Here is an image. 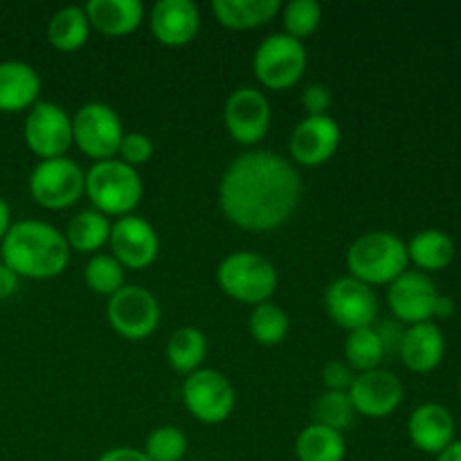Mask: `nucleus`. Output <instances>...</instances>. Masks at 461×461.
Instances as JSON below:
<instances>
[{
	"label": "nucleus",
	"instance_id": "nucleus-1",
	"mask_svg": "<svg viewBox=\"0 0 461 461\" xmlns=\"http://www.w3.org/2000/svg\"><path fill=\"white\" fill-rule=\"evenodd\" d=\"M300 196V174L273 151H246L234 158L219 187L225 219L248 232L277 230L295 214Z\"/></svg>",
	"mask_w": 461,
	"mask_h": 461
},
{
	"label": "nucleus",
	"instance_id": "nucleus-2",
	"mask_svg": "<svg viewBox=\"0 0 461 461\" xmlns=\"http://www.w3.org/2000/svg\"><path fill=\"white\" fill-rule=\"evenodd\" d=\"M3 264L18 277L52 279L70 264V246L63 232L45 221H16L0 241Z\"/></svg>",
	"mask_w": 461,
	"mask_h": 461
},
{
	"label": "nucleus",
	"instance_id": "nucleus-3",
	"mask_svg": "<svg viewBox=\"0 0 461 461\" xmlns=\"http://www.w3.org/2000/svg\"><path fill=\"white\" fill-rule=\"evenodd\" d=\"M408 243L394 232H365L347 250L349 277L367 286H390L408 270Z\"/></svg>",
	"mask_w": 461,
	"mask_h": 461
},
{
	"label": "nucleus",
	"instance_id": "nucleus-4",
	"mask_svg": "<svg viewBox=\"0 0 461 461\" xmlns=\"http://www.w3.org/2000/svg\"><path fill=\"white\" fill-rule=\"evenodd\" d=\"M144 194L142 178L138 169L124 165L117 158L95 162L86 171V196L93 203V210L104 216H129L140 205Z\"/></svg>",
	"mask_w": 461,
	"mask_h": 461
},
{
	"label": "nucleus",
	"instance_id": "nucleus-5",
	"mask_svg": "<svg viewBox=\"0 0 461 461\" xmlns=\"http://www.w3.org/2000/svg\"><path fill=\"white\" fill-rule=\"evenodd\" d=\"M221 291L243 304L259 306L270 302L277 288V270L259 252L239 250L225 257L216 270Z\"/></svg>",
	"mask_w": 461,
	"mask_h": 461
},
{
	"label": "nucleus",
	"instance_id": "nucleus-6",
	"mask_svg": "<svg viewBox=\"0 0 461 461\" xmlns=\"http://www.w3.org/2000/svg\"><path fill=\"white\" fill-rule=\"evenodd\" d=\"M124 129L122 120L108 104H84L72 117V144L93 160H111L120 151Z\"/></svg>",
	"mask_w": 461,
	"mask_h": 461
},
{
	"label": "nucleus",
	"instance_id": "nucleus-7",
	"mask_svg": "<svg viewBox=\"0 0 461 461\" xmlns=\"http://www.w3.org/2000/svg\"><path fill=\"white\" fill-rule=\"evenodd\" d=\"M306 48L288 34H270L255 52V77L268 90L293 88L306 70Z\"/></svg>",
	"mask_w": 461,
	"mask_h": 461
},
{
	"label": "nucleus",
	"instance_id": "nucleus-8",
	"mask_svg": "<svg viewBox=\"0 0 461 461\" xmlns=\"http://www.w3.org/2000/svg\"><path fill=\"white\" fill-rule=\"evenodd\" d=\"M86 192V174L70 158L41 160L30 174V194L45 210H66Z\"/></svg>",
	"mask_w": 461,
	"mask_h": 461
},
{
	"label": "nucleus",
	"instance_id": "nucleus-9",
	"mask_svg": "<svg viewBox=\"0 0 461 461\" xmlns=\"http://www.w3.org/2000/svg\"><path fill=\"white\" fill-rule=\"evenodd\" d=\"M183 401L194 419L207 426L228 421L234 412V387L216 369H198L189 374L183 383Z\"/></svg>",
	"mask_w": 461,
	"mask_h": 461
},
{
	"label": "nucleus",
	"instance_id": "nucleus-10",
	"mask_svg": "<svg viewBox=\"0 0 461 461\" xmlns=\"http://www.w3.org/2000/svg\"><path fill=\"white\" fill-rule=\"evenodd\" d=\"M106 315L111 327L126 340H144L160 324V304L156 295L142 286H122L113 297H108Z\"/></svg>",
	"mask_w": 461,
	"mask_h": 461
},
{
	"label": "nucleus",
	"instance_id": "nucleus-11",
	"mask_svg": "<svg viewBox=\"0 0 461 461\" xmlns=\"http://www.w3.org/2000/svg\"><path fill=\"white\" fill-rule=\"evenodd\" d=\"M25 144L41 160L63 158L72 147V117L59 104L36 102L25 117Z\"/></svg>",
	"mask_w": 461,
	"mask_h": 461
},
{
	"label": "nucleus",
	"instance_id": "nucleus-12",
	"mask_svg": "<svg viewBox=\"0 0 461 461\" xmlns=\"http://www.w3.org/2000/svg\"><path fill=\"white\" fill-rule=\"evenodd\" d=\"M324 304H327L329 318L347 331L374 327V320L378 315V297L374 288L349 275L329 284Z\"/></svg>",
	"mask_w": 461,
	"mask_h": 461
},
{
	"label": "nucleus",
	"instance_id": "nucleus-13",
	"mask_svg": "<svg viewBox=\"0 0 461 461\" xmlns=\"http://www.w3.org/2000/svg\"><path fill=\"white\" fill-rule=\"evenodd\" d=\"M439 291L430 275L421 270H405L387 286V304L401 324H421L435 320V304Z\"/></svg>",
	"mask_w": 461,
	"mask_h": 461
},
{
	"label": "nucleus",
	"instance_id": "nucleus-14",
	"mask_svg": "<svg viewBox=\"0 0 461 461\" xmlns=\"http://www.w3.org/2000/svg\"><path fill=\"white\" fill-rule=\"evenodd\" d=\"M270 102L257 88H237L223 108L225 131L243 147L261 142L270 129Z\"/></svg>",
	"mask_w": 461,
	"mask_h": 461
},
{
	"label": "nucleus",
	"instance_id": "nucleus-15",
	"mask_svg": "<svg viewBox=\"0 0 461 461\" xmlns=\"http://www.w3.org/2000/svg\"><path fill=\"white\" fill-rule=\"evenodd\" d=\"M349 399L356 414L367 419H385L403 403V383L387 369L356 374L349 387Z\"/></svg>",
	"mask_w": 461,
	"mask_h": 461
},
{
	"label": "nucleus",
	"instance_id": "nucleus-16",
	"mask_svg": "<svg viewBox=\"0 0 461 461\" xmlns=\"http://www.w3.org/2000/svg\"><path fill=\"white\" fill-rule=\"evenodd\" d=\"M111 250L113 257L129 270H144L158 259L160 239L153 225L142 216H122L111 228Z\"/></svg>",
	"mask_w": 461,
	"mask_h": 461
},
{
	"label": "nucleus",
	"instance_id": "nucleus-17",
	"mask_svg": "<svg viewBox=\"0 0 461 461\" xmlns=\"http://www.w3.org/2000/svg\"><path fill=\"white\" fill-rule=\"evenodd\" d=\"M340 147V126L331 115H309L291 135V156L302 167H320Z\"/></svg>",
	"mask_w": 461,
	"mask_h": 461
},
{
	"label": "nucleus",
	"instance_id": "nucleus-18",
	"mask_svg": "<svg viewBox=\"0 0 461 461\" xmlns=\"http://www.w3.org/2000/svg\"><path fill=\"white\" fill-rule=\"evenodd\" d=\"M149 27L162 45H187L201 30V12L192 0H160L151 7Z\"/></svg>",
	"mask_w": 461,
	"mask_h": 461
},
{
	"label": "nucleus",
	"instance_id": "nucleus-19",
	"mask_svg": "<svg viewBox=\"0 0 461 461\" xmlns=\"http://www.w3.org/2000/svg\"><path fill=\"white\" fill-rule=\"evenodd\" d=\"M455 417L446 405L423 403L410 414L408 435L414 448L426 455H441L455 441Z\"/></svg>",
	"mask_w": 461,
	"mask_h": 461
},
{
	"label": "nucleus",
	"instance_id": "nucleus-20",
	"mask_svg": "<svg viewBox=\"0 0 461 461\" xmlns=\"http://www.w3.org/2000/svg\"><path fill=\"white\" fill-rule=\"evenodd\" d=\"M446 354V338L439 324L421 322L405 327L399 356L414 374H430L441 365Z\"/></svg>",
	"mask_w": 461,
	"mask_h": 461
},
{
	"label": "nucleus",
	"instance_id": "nucleus-21",
	"mask_svg": "<svg viewBox=\"0 0 461 461\" xmlns=\"http://www.w3.org/2000/svg\"><path fill=\"white\" fill-rule=\"evenodd\" d=\"M41 77L25 61H0V113H21L34 106Z\"/></svg>",
	"mask_w": 461,
	"mask_h": 461
},
{
	"label": "nucleus",
	"instance_id": "nucleus-22",
	"mask_svg": "<svg viewBox=\"0 0 461 461\" xmlns=\"http://www.w3.org/2000/svg\"><path fill=\"white\" fill-rule=\"evenodd\" d=\"M90 27L104 36H126L144 21V5L140 0H90L86 5Z\"/></svg>",
	"mask_w": 461,
	"mask_h": 461
},
{
	"label": "nucleus",
	"instance_id": "nucleus-23",
	"mask_svg": "<svg viewBox=\"0 0 461 461\" xmlns=\"http://www.w3.org/2000/svg\"><path fill=\"white\" fill-rule=\"evenodd\" d=\"M455 252H457V248H455L453 237L437 228L421 230L408 243L410 264H414L417 270L426 275L448 268L455 259Z\"/></svg>",
	"mask_w": 461,
	"mask_h": 461
},
{
	"label": "nucleus",
	"instance_id": "nucleus-24",
	"mask_svg": "<svg viewBox=\"0 0 461 461\" xmlns=\"http://www.w3.org/2000/svg\"><path fill=\"white\" fill-rule=\"evenodd\" d=\"M216 21L230 30H252L270 23L279 12V0H214L212 3Z\"/></svg>",
	"mask_w": 461,
	"mask_h": 461
},
{
	"label": "nucleus",
	"instance_id": "nucleus-25",
	"mask_svg": "<svg viewBox=\"0 0 461 461\" xmlns=\"http://www.w3.org/2000/svg\"><path fill=\"white\" fill-rule=\"evenodd\" d=\"M90 36V21L86 9L79 5H68L54 12L48 23V41L59 52H77L84 48Z\"/></svg>",
	"mask_w": 461,
	"mask_h": 461
},
{
	"label": "nucleus",
	"instance_id": "nucleus-26",
	"mask_svg": "<svg viewBox=\"0 0 461 461\" xmlns=\"http://www.w3.org/2000/svg\"><path fill=\"white\" fill-rule=\"evenodd\" d=\"M295 457L300 461H345L347 441L342 432L311 423L297 435Z\"/></svg>",
	"mask_w": 461,
	"mask_h": 461
},
{
	"label": "nucleus",
	"instance_id": "nucleus-27",
	"mask_svg": "<svg viewBox=\"0 0 461 461\" xmlns=\"http://www.w3.org/2000/svg\"><path fill=\"white\" fill-rule=\"evenodd\" d=\"M111 228L113 223L102 212L84 210L72 216L63 237H66L70 250L81 252V255H86V252H97L99 255V250L111 239Z\"/></svg>",
	"mask_w": 461,
	"mask_h": 461
},
{
	"label": "nucleus",
	"instance_id": "nucleus-28",
	"mask_svg": "<svg viewBox=\"0 0 461 461\" xmlns=\"http://www.w3.org/2000/svg\"><path fill=\"white\" fill-rule=\"evenodd\" d=\"M207 356V340L203 331L194 327H180L176 329L167 342V360H169L171 369L178 374H194L201 369Z\"/></svg>",
	"mask_w": 461,
	"mask_h": 461
},
{
	"label": "nucleus",
	"instance_id": "nucleus-29",
	"mask_svg": "<svg viewBox=\"0 0 461 461\" xmlns=\"http://www.w3.org/2000/svg\"><path fill=\"white\" fill-rule=\"evenodd\" d=\"M385 356V347H383L381 338H378L376 327L356 329V331H349V336H347L345 358L354 372L365 374L378 369Z\"/></svg>",
	"mask_w": 461,
	"mask_h": 461
},
{
	"label": "nucleus",
	"instance_id": "nucleus-30",
	"mask_svg": "<svg viewBox=\"0 0 461 461\" xmlns=\"http://www.w3.org/2000/svg\"><path fill=\"white\" fill-rule=\"evenodd\" d=\"M250 336L255 338L259 345L275 347L284 342L288 336V315L282 306L273 304V302H264V304L255 306L250 313Z\"/></svg>",
	"mask_w": 461,
	"mask_h": 461
},
{
	"label": "nucleus",
	"instance_id": "nucleus-31",
	"mask_svg": "<svg viewBox=\"0 0 461 461\" xmlns=\"http://www.w3.org/2000/svg\"><path fill=\"white\" fill-rule=\"evenodd\" d=\"M84 279L93 293L113 297L124 286V266L113 255H93L86 264Z\"/></svg>",
	"mask_w": 461,
	"mask_h": 461
},
{
	"label": "nucleus",
	"instance_id": "nucleus-32",
	"mask_svg": "<svg viewBox=\"0 0 461 461\" xmlns=\"http://www.w3.org/2000/svg\"><path fill=\"white\" fill-rule=\"evenodd\" d=\"M313 417L315 423L331 430H347L356 417V410L351 405V399L347 392H324L313 405Z\"/></svg>",
	"mask_w": 461,
	"mask_h": 461
},
{
	"label": "nucleus",
	"instance_id": "nucleus-33",
	"mask_svg": "<svg viewBox=\"0 0 461 461\" xmlns=\"http://www.w3.org/2000/svg\"><path fill=\"white\" fill-rule=\"evenodd\" d=\"M189 441L180 428L160 426L151 430L144 444V455L151 461H183L187 455Z\"/></svg>",
	"mask_w": 461,
	"mask_h": 461
},
{
	"label": "nucleus",
	"instance_id": "nucleus-34",
	"mask_svg": "<svg viewBox=\"0 0 461 461\" xmlns=\"http://www.w3.org/2000/svg\"><path fill=\"white\" fill-rule=\"evenodd\" d=\"M284 12V27L291 39L304 41L313 34L322 21V7L315 0H291Z\"/></svg>",
	"mask_w": 461,
	"mask_h": 461
},
{
	"label": "nucleus",
	"instance_id": "nucleus-35",
	"mask_svg": "<svg viewBox=\"0 0 461 461\" xmlns=\"http://www.w3.org/2000/svg\"><path fill=\"white\" fill-rule=\"evenodd\" d=\"M153 142L149 135L144 133H138V131H133V133H124V138H122V144H120V160L124 162V165L133 167V169H138V167L147 165L149 160L153 158Z\"/></svg>",
	"mask_w": 461,
	"mask_h": 461
},
{
	"label": "nucleus",
	"instance_id": "nucleus-36",
	"mask_svg": "<svg viewBox=\"0 0 461 461\" xmlns=\"http://www.w3.org/2000/svg\"><path fill=\"white\" fill-rule=\"evenodd\" d=\"M356 372L345 360H329L322 367V381L329 392H349Z\"/></svg>",
	"mask_w": 461,
	"mask_h": 461
},
{
	"label": "nucleus",
	"instance_id": "nucleus-37",
	"mask_svg": "<svg viewBox=\"0 0 461 461\" xmlns=\"http://www.w3.org/2000/svg\"><path fill=\"white\" fill-rule=\"evenodd\" d=\"M302 104H304L309 115H329V108L333 104L331 90L322 84L306 86L304 93H302Z\"/></svg>",
	"mask_w": 461,
	"mask_h": 461
},
{
	"label": "nucleus",
	"instance_id": "nucleus-38",
	"mask_svg": "<svg viewBox=\"0 0 461 461\" xmlns=\"http://www.w3.org/2000/svg\"><path fill=\"white\" fill-rule=\"evenodd\" d=\"M378 338H381L383 347H385V354H392L396 351L399 354L401 349V342H403L405 336V327L399 322V320H385L381 327H376Z\"/></svg>",
	"mask_w": 461,
	"mask_h": 461
},
{
	"label": "nucleus",
	"instance_id": "nucleus-39",
	"mask_svg": "<svg viewBox=\"0 0 461 461\" xmlns=\"http://www.w3.org/2000/svg\"><path fill=\"white\" fill-rule=\"evenodd\" d=\"M97 461H151L144 455V450L131 448V446H117V448L106 450Z\"/></svg>",
	"mask_w": 461,
	"mask_h": 461
},
{
	"label": "nucleus",
	"instance_id": "nucleus-40",
	"mask_svg": "<svg viewBox=\"0 0 461 461\" xmlns=\"http://www.w3.org/2000/svg\"><path fill=\"white\" fill-rule=\"evenodd\" d=\"M18 282H21V277H18L9 266H5L3 261H0V300L12 297L14 293L18 291Z\"/></svg>",
	"mask_w": 461,
	"mask_h": 461
},
{
	"label": "nucleus",
	"instance_id": "nucleus-41",
	"mask_svg": "<svg viewBox=\"0 0 461 461\" xmlns=\"http://www.w3.org/2000/svg\"><path fill=\"white\" fill-rule=\"evenodd\" d=\"M455 313V302L450 300L448 295H441L437 297V304H435V318L437 320H444V318H450V315Z\"/></svg>",
	"mask_w": 461,
	"mask_h": 461
},
{
	"label": "nucleus",
	"instance_id": "nucleus-42",
	"mask_svg": "<svg viewBox=\"0 0 461 461\" xmlns=\"http://www.w3.org/2000/svg\"><path fill=\"white\" fill-rule=\"evenodd\" d=\"M9 228H12V210H9L7 203L0 198V241H3Z\"/></svg>",
	"mask_w": 461,
	"mask_h": 461
},
{
	"label": "nucleus",
	"instance_id": "nucleus-43",
	"mask_svg": "<svg viewBox=\"0 0 461 461\" xmlns=\"http://www.w3.org/2000/svg\"><path fill=\"white\" fill-rule=\"evenodd\" d=\"M437 461H461V439H455L441 455H437Z\"/></svg>",
	"mask_w": 461,
	"mask_h": 461
},
{
	"label": "nucleus",
	"instance_id": "nucleus-44",
	"mask_svg": "<svg viewBox=\"0 0 461 461\" xmlns=\"http://www.w3.org/2000/svg\"><path fill=\"white\" fill-rule=\"evenodd\" d=\"M459 394H461V378H459Z\"/></svg>",
	"mask_w": 461,
	"mask_h": 461
}]
</instances>
